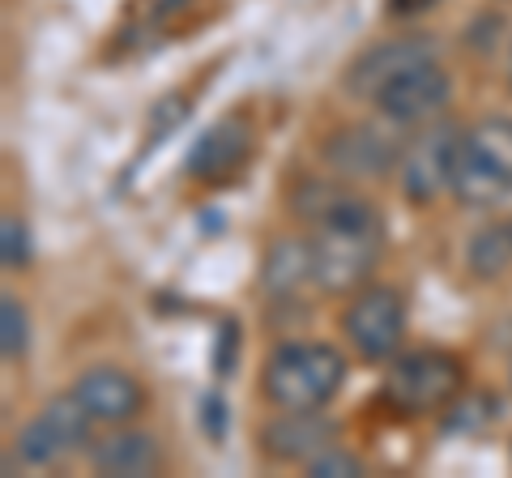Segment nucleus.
Wrapping results in <instances>:
<instances>
[{
    "instance_id": "nucleus-1",
    "label": "nucleus",
    "mask_w": 512,
    "mask_h": 478,
    "mask_svg": "<svg viewBox=\"0 0 512 478\" xmlns=\"http://www.w3.org/2000/svg\"><path fill=\"white\" fill-rule=\"evenodd\" d=\"M312 282L325 295H355L384 252V218L367 197L338 193L312 222Z\"/></svg>"
},
{
    "instance_id": "nucleus-2",
    "label": "nucleus",
    "mask_w": 512,
    "mask_h": 478,
    "mask_svg": "<svg viewBox=\"0 0 512 478\" xmlns=\"http://www.w3.org/2000/svg\"><path fill=\"white\" fill-rule=\"evenodd\" d=\"M346 385V355L329 342H282L261 368V397L274 410H325Z\"/></svg>"
},
{
    "instance_id": "nucleus-3",
    "label": "nucleus",
    "mask_w": 512,
    "mask_h": 478,
    "mask_svg": "<svg viewBox=\"0 0 512 478\" xmlns=\"http://www.w3.org/2000/svg\"><path fill=\"white\" fill-rule=\"evenodd\" d=\"M453 193L478 210L512 197V116H487L461 133L453 158Z\"/></svg>"
},
{
    "instance_id": "nucleus-4",
    "label": "nucleus",
    "mask_w": 512,
    "mask_h": 478,
    "mask_svg": "<svg viewBox=\"0 0 512 478\" xmlns=\"http://www.w3.org/2000/svg\"><path fill=\"white\" fill-rule=\"evenodd\" d=\"M461 389H466V363L453 350H410V355L393 359L389 376H384L389 410L406 414V419L453 406Z\"/></svg>"
},
{
    "instance_id": "nucleus-5",
    "label": "nucleus",
    "mask_w": 512,
    "mask_h": 478,
    "mask_svg": "<svg viewBox=\"0 0 512 478\" xmlns=\"http://www.w3.org/2000/svg\"><path fill=\"white\" fill-rule=\"evenodd\" d=\"M342 338L355 346V355L367 363H384L397 355V346L406 338V304L393 286L367 282L350 295L342 312Z\"/></svg>"
},
{
    "instance_id": "nucleus-6",
    "label": "nucleus",
    "mask_w": 512,
    "mask_h": 478,
    "mask_svg": "<svg viewBox=\"0 0 512 478\" xmlns=\"http://www.w3.org/2000/svg\"><path fill=\"white\" fill-rule=\"evenodd\" d=\"M448 99H453V77L436 65V56H423V60H414V65H406L402 73H393L389 82L376 90L372 103L380 107V116L393 124H423L431 116H440Z\"/></svg>"
},
{
    "instance_id": "nucleus-7",
    "label": "nucleus",
    "mask_w": 512,
    "mask_h": 478,
    "mask_svg": "<svg viewBox=\"0 0 512 478\" xmlns=\"http://www.w3.org/2000/svg\"><path fill=\"white\" fill-rule=\"evenodd\" d=\"M457 124H431L414 141H406L402 154H397V171H402V188L414 205L436 201L444 188H453V158L461 146Z\"/></svg>"
},
{
    "instance_id": "nucleus-8",
    "label": "nucleus",
    "mask_w": 512,
    "mask_h": 478,
    "mask_svg": "<svg viewBox=\"0 0 512 478\" xmlns=\"http://www.w3.org/2000/svg\"><path fill=\"white\" fill-rule=\"evenodd\" d=\"M90 410L77 402V397H56L47 402L35 419H30L22 432H18V453L30 466H56L69 453H77L90 436Z\"/></svg>"
},
{
    "instance_id": "nucleus-9",
    "label": "nucleus",
    "mask_w": 512,
    "mask_h": 478,
    "mask_svg": "<svg viewBox=\"0 0 512 478\" xmlns=\"http://www.w3.org/2000/svg\"><path fill=\"white\" fill-rule=\"evenodd\" d=\"M73 397L90 410L94 423H128L146 410V389L124 368H90L77 376Z\"/></svg>"
},
{
    "instance_id": "nucleus-10",
    "label": "nucleus",
    "mask_w": 512,
    "mask_h": 478,
    "mask_svg": "<svg viewBox=\"0 0 512 478\" xmlns=\"http://www.w3.org/2000/svg\"><path fill=\"white\" fill-rule=\"evenodd\" d=\"M325 163L346 175V180H376L389 167H397V146L372 124H350L325 141Z\"/></svg>"
},
{
    "instance_id": "nucleus-11",
    "label": "nucleus",
    "mask_w": 512,
    "mask_h": 478,
    "mask_svg": "<svg viewBox=\"0 0 512 478\" xmlns=\"http://www.w3.org/2000/svg\"><path fill=\"white\" fill-rule=\"evenodd\" d=\"M338 427H333L320 410H278V419H269L261 427V449L274 461H312L316 453H325Z\"/></svg>"
},
{
    "instance_id": "nucleus-12",
    "label": "nucleus",
    "mask_w": 512,
    "mask_h": 478,
    "mask_svg": "<svg viewBox=\"0 0 512 478\" xmlns=\"http://www.w3.org/2000/svg\"><path fill=\"white\" fill-rule=\"evenodd\" d=\"M252 154V129L239 116L218 120L214 129H205L197 137V146L188 150V175L205 184H222L248 163Z\"/></svg>"
},
{
    "instance_id": "nucleus-13",
    "label": "nucleus",
    "mask_w": 512,
    "mask_h": 478,
    "mask_svg": "<svg viewBox=\"0 0 512 478\" xmlns=\"http://www.w3.org/2000/svg\"><path fill=\"white\" fill-rule=\"evenodd\" d=\"M431 56V43L423 35H406V39H389V43H376L372 52H363L355 65L346 69V90L359 94V99H376V90L389 82L393 73H402L414 60Z\"/></svg>"
},
{
    "instance_id": "nucleus-14",
    "label": "nucleus",
    "mask_w": 512,
    "mask_h": 478,
    "mask_svg": "<svg viewBox=\"0 0 512 478\" xmlns=\"http://www.w3.org/2000/svg\"><path fill=\"white\" fill-rule=\"evenodd\" d=\"M90 461H94L99 474L146 478V474H158L163 453H158V440L146 436V432H111L90 449Z\"/></svg>"
},
{
    "instance_id": "nucleus-15",
    "label": "nucleus",
    "mask_w": 512,
    "mask_h": 478,
    "mask_svg": "<svg viewBox=\"0 0 512 478\" xmlns=\"http://www.w3.org/2000/svg\"><path fill=\"white\" fill-rule=\"evenodd\" d=\"M303 278H312V248L308 244H295V239H282V244L269 248V261H265V286L269 291H295Z\"/></svg>"
},
{
    "instance_id": "nucleus-16",
    "label": "nucleus",
    "mask_w": 512,
    "mask_h": 478,
    "mask_svg": "<svg viewBox=\"0 0 512 478\" xmlns=\"http://www.w3.org/2000/svg\"><path fill=\"white\" fill-rule=\"evenodd\" d=\"M466 261L474 269V278H500L512 265V227H483L470 239Z\"/></svg>"
},
{
    "instance_id": "nucleus-17",
    "label": "nucleus",
    "mask_w": 512,
    "mask_h": 478,
    "mask_svg": "<svg viewBox=\"0 0 512 478\" xmlns=\"http://www.w3.org/2000/svg\"><path fill=\"white\" fill-rule=\"evenodd\" d=\"M0 346H5V359H22L26 346H30V325H26V308L18 295H5L0 299Z\"/></svg>"
},
{
    "instance_id": "nucleus-18",
    "label": "nucleus",
    "mask_w": 512,
    "mask_h": 478,
    "mask_svg": "<svg viewBox=\"0 0 512 478\" xmlns=\"http://www.w3.org/2000/svg\"><path fill=\"white\" fill-rule=\"evenodd\" d=\"M308 474H316V478H346V474H363V461L355 457V453H346V449H338V444H329L325 453H316L312 461H308Z\"/></svg>"
},
{
    "instance_id": "nucleus-19",
    "label": "nucleus",
    "mask_w": 512,
    "mask_h": 478,
    "mask_svg": "<svg viewBox=\"0 0 512 478\" xmlns=\"http://www.w3.org/2000/svg\"><path fill=\"white\" fill-rule=\"evenodd\" d=\"M0 257H5L9 269H22L30 261V235H26V222L18 218H5V227H0Z\"/></svg>"
},
{
    "instance_id": "nucleus-20",
    "label": "nucleus",
    "mask_w": 512,
    "mask_h": 478,
    "mask_svg": "<svg viewBox=\"0 0 512 478\" xmlns=\"http://www.w3.org/2000/svg\"><path fill=\"white\" fill-rule=\"evenodd\" d=\"M201 427H205V436H210L214 444L227 436V402H222L218 393H205L201 397Z\"/></svg>"
},
{
    "instance_id": "nucleus-21",
    "label": "nucleus",
    "mask_w": 512,
    "mask_h": 478,
    "mask_svg": "<svg viewBox=\"0 0 512 478\" xmlns=\"http://www.w3.org/2000/svg\"><path fill=\"white\" fill-rule=\"evenodd\" d=\"M235 321H227L218 329V376H231V368H235V350H239V338H235Z\"/></svg>"
},
{
    "instance_id": "nucleus-22",
    "label": "nucleus",
    "mask_w": 512,
    "mask_h": 478,
    "mask_svg": "<svg viewBox=\"0 0 512 478\" xmlns=\"http://www.w3.org/2000/svg\"><path fill=\"white\" fill-rule=\"evenodd\" d=\"M431 5H436V0H389V9L397 13V18H414V13H423Z\"/></svg>"
},
{
    "instance_id": "nucleus-23",
    "label": "nucleus",
    "mask_w": 512,
    "mask_h": 478,
    "mask_svg": "<svg viewBox=\"0 0 512 478\" xmlns=\"http://www.w3.org/2000/svg\"><path fill=\"white\" fill-rule=\"evenodd\" d=\"M508 380H512V363H508Z\"/></svg>"
},
{
    "instance_id": "nucleus-24",
    "label": "nucleus",
    "mask_w": 512,
    "mask_h": 478,
    "mask_svg": "<svg viewBox=\"0 0 512 478\" xmlns=\"http://www.w3.org/2000/svg\"><path fill=\"white\" fill-rule=\"evenodd\" d=\"M508 82H512V65H508Z\"/></svg>"
},
{
    "instance_id": "nucleus-25",
    "label": "nucleus",
    "mask_w": 512,
    "mask_h": 478,
    "mask_svg": "<svg viewBox=\"0 0 512 478\" xmlns=\"http://www.w3.org/2000/svg\"><path fill=\"white\" fill-rule=\"evenodd\" d=\"M508 227H512V222H508Z\"/></svg>"
}]
</instances>
